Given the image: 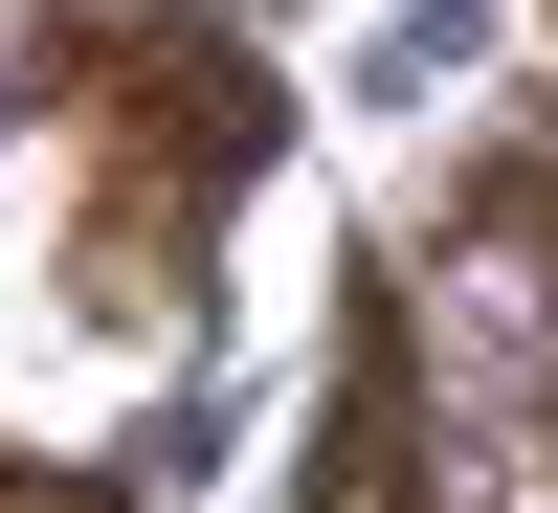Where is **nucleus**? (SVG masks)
I'll return each instance as SVG.
<instances>
[{
	"instance_id": "nucleus-1",
	"label": "nucleus",
	"mask_w": 558,
	"mask_h": 513,
	"mask_svg": "<svg viewBox=\"0 0 558 513\" xmlns=\"http://www.w3.org/2000/svg\"><path fill=\"white\" fill-rule=\"evenodd\" d=\"M45 89L89 112V291H202L223 201L268 179V134H291V89L246 68L223 23H68L45 45Z\"/></svg>"
},
{
	"instance_id": "nucleus-2",
	"label": "nucleus",
	"mask_w": 558,
	"mask_h": 513,
	"mask_svg": "<svg viewBox=\"0 0 558 513\" xmlns=\"http://www.w3.org/2000/svg\"><path fill=\"white\" fill-rule=\"evenodd\" d=\"M313 513H447V447H425V335H402V291H357V335H336Z\"/></svg>"
},
{
	"instance_id": "nucleus-3",
	"label": "nucleus",
	"mask_w": 558,
	"mask_h": 513,
	"mask_svg": "<svg viewBox=\"0 0 558 513\" xmlns=\"http://www.w3.org/2000/svg\"><path fill=\"white\" fill-rule=\"evenodd\" d=\"M0 513H112V491H68V469H23V447H0Z\"/></svg>"
}]
</instances>
